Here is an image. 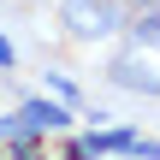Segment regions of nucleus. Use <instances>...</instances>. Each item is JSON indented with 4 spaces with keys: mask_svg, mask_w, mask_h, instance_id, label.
<instances>
[{
    "mask_svg": "<svg viewBox=\"0 0 160 160\" xmlns=\"http://www.w3.org/2000/svg\"><path fill=\"white\" fill-rule=\"evenodd\" d=\"M59 24L77 42H107L131 24V6L125 0H59Z\"/></svg>",
    "mask_w": 160,
    "mask_h": 160,
    "instance_id": "obj_1",
    "label": "nucleus"
},
{
    "mask_svg": "<svg viewBox=\"0 0 160 160\" xmlns=\"http://www.w3.org/2000/svg\"><path fill=\"white\" fill-rule=\"evenodd\" d=\"M71 125V107L65 101H24L12 119H0V137H48V131H65Z\"/></svg>",
    "mask_w": 160,
    "mask_h": 160,
    "instance_id": "obj_2",
    "label": "nucleus"
},
{
    "mask_svg": "<svg viewBox=\"0 0 160 160\" xmlns=\"http://www.w3.org/2000/svg\"><path fill=\"white\" fill-rule=\"evenodd\" d=\"M65 154H160V142H148V137L119 125V131H89V137L65 142Z\"/></svg>",
    "mask_w": 160,
    "mask_h": 160,
    "instance_id": "obj_3",
    "label": "nucleus"
},
{
    "mask_svg": "<svg viewBox=\"0 0 160 160\" xmlns=\"http://www.w3.org/2000/svg\"><path fill=\"white\" fill-rule=\"evenodd\" d=\"M107 77H113L119 89H131V95H160V71L148 65V59H131V53H125V59L107 65Z\"/></svg>",
    "mask_w": 160,
    "mask_h": 160,
    "instance_id": "obj_4",
    "label": "nucleus"
},
{
    "mask_svg": "<svg viewBox=\"0 0 160 160\" xmlns=\"http://www.w3.org/2000/svg\"><path fill=\"white\" fill-rule=\"evenodd\" d=\"M125 30H131V42H137V48H154V53H160V6L131 12V24H125Z\"/></svg>",
    "mask_w": 160,
    "mask_h": 160,
    "instance_id": "obj_5",
    "label": "nucleus"
},
{
    "mask_svg": "<svg viewBox=\"0 0 160 160\" xmlns=\"http://www.w3.org/2000/svg\"><path fill=\"white\" fill-rule=\"evenodd\" d=\"M12 59H18V53H12V42H6V36H0V71H6V65H12Z\"/></svg>",
    "mask_w": 160,
    "mask_h": 160,
    "instance_id": "obj_6",
    "label": "nucleus"
},
{
    "mask_svg": "<svg viewBox=\"0 0 160 160\" xmlns=\"http://www.w3.org/2000/svg\"><path fill=\"white\" fill-rule=\"evenodd\" d=\"M125 6H131V12H148V6H160V0H125Z\"/></svg>",
    "mask_w": 160,
    "mask_h": 160,
    "instance_id": "obj_7",
    "label": "nucleus"
}]
</instances>
